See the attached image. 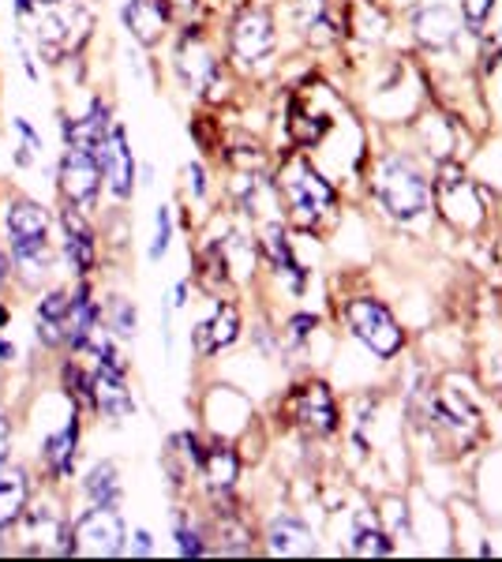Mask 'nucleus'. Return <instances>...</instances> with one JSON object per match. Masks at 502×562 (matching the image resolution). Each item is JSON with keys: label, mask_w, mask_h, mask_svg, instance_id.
Listing matches in <instances>:
<instances>
[{"label": "nucleus", "mask_w": 502, "mask_h": 562, "mask_svg": "<svg viewBox=\"0 0 502 562\" xmlns=\"http://www.w3.org/2000/svg\"><path fill=\"white\" fill-rule=\"evenodd\" d=\"M376 199L382 211L398 222H416V217L435 211V188L424 169L409 154H387L376 173Z\"/></svg>", "instance_id": "1"}, {"label": "nucleus", "mask_w": 502, "mask_h": 562, "mask_svg": "<svg viewBox=\"0 0 502 562\" xmlns=\"http://www.w3.org/2000/svg\"><path fill=\"white\" fill-rule=\"evenodd\" d=\"M435 211H439L454 229L461 233H477L488 222V206H483V192L469 180V173L461 169V161L446 158L435 161Z\"/></svg>", "instance_id": "2"}, {"label": "nucleus", "mask_w": 502, "mask_h": 562, "mask_svg": "<svg viewBox=\"0 0 502 562\" xmlns=\"http://www.w3.org/2000/svg\"><path fill=\"white\" fill-rule=\"evenodd\" d=\"M278 188H281V199L289 203V211L297 214V222H304V225H315L319 217L331 214L337 203L334 188L326 184L323 173L308 161L304 150L286 158V166H281V173H278Z\"/></svg>", "instance_id": "3"}, {"label": "nucleus", "mask_w": 502, "mask_h": 562, "mask_svg": "<svg viewBox=\"0 0 502 562\" xmlns=\"http://www.w3.org/2000/svg\"><path fill=\"white\" fill-rule=\"evenodd\" d=\"M342 315H345L349 334L371 352V357L394 360L398 352L405 349V330H401V323L394 319V312L382 301H376V296H353Z\"/></svg>", "instance_id": "4"}, {"label": "nucleus", "mask_w": 502, "mask_h": 562, "mask_svg": "<svg viewBox=\"0 0 502 562\" xmlns=\"http://www.w3.org/2000/svg\"><path fill=\"white\" fill-rule=\"evenodd\" d=\"M427 420H432V428L446 435V439L454 442V447L469 450L472 442L483 435V413L480 405L472 402L469 390H458L450 383H439L432 386V402H427Z\"/></svg>", "instance_id": "5"}, {"label": "nucleus", "mask_w": 502, "mask_h": 562, "mask_svg": "<svg viewBox=\"0 0 502 562\" xmlns=\"http://www.w3.org/2000/svg\"><path fill=\"white\" fill-rule=\"evenodd\" d=\"M281 416H286L293 428L312 435V439H323V435L337 431V402H334L331 386L319 383V379L289 390V397L281 402Z\"/></svg>", "instance_id": "6"}, {"label": "nucleus", "mask_w": 502, "mask_h": 562, "mask_svg": "<svg viewBox=\"0 0 502 562\" xmlns=\"http://www.w3.org/2000/svg\"><path fill=\"white\" fill-rule=\"evenodd\" d=\"M124 521L113 506H94L87 510L83 518L68 529V551L71 555H90V559H109V555H121L124 551Z\"/></svg>", "instance_id": "7"}, {"label": "nucleus", "mask_w": 502, "mask_h": 562, "mask_svg": "<svg viewBox=\"0 0 502 562\" xmlns=\"http://www.w3.org/2000/svg\"><path fill=\"white\" fill-rule=\"evenodd\" d=\"M465 31L461 12L450 0H424L413 15V38L424 45L427 53H446L454 49Z\"/></svg>", "instance_id": "8"}, {"label": "nucleus", "mask_w": 502, "mask_h": 562, "mask_svg": "<svg viewBox=\"0 0 502 562\" xmlns=\"http://www.w3.org/2000/svg\"><path fill=\"white\" fill-rule=\"evenodd\" d=\"M278 45V34H274V20L263 8H244L241 15L230 26V53L241 65H259L267 60Z\"/></svg>", "instance_id": "9"}, {"label": "nucleus", "mask_w": 502, "mask_h": 562, "mask_svg": "<svg viewBox=\"0 0 502 562\" xmlns=\"http://www.w3.org/2000/svg\"><path fill=\"white\" fill-rule=\"evenodd\" d=\"M60 188L71 206H90L102 188V158L87 147H68L60 161Z\"/></svg>", "instance_id": "10"}, {"label": "nucleus", "mask_w": 502, "mask_h": 562, "mask_svg": "<svg viewBox=\"0 0 502 562\" xmlns=\"http://www.w3.org/2000/svg\"><path fill=\"white\" fill-rule=\"evenodd\" d=\"M4 233H8V244H12V256L49 248V244H45V233H49V214H45L38 203H31V199H20V203L8 206Z\"/></svg>", "instance_id": "11"}, {"label": "nucleus", "mask_w": 502, "mask_h": 562, "mask_svg": "<svg viewBox=\"0 0 502 562\" xmlns=\"http://www.w3.org/2000/svg\"><path fill=\"white\" fill-rule=\"evenodd\" d=\"M241 338V307L217 301L214 315L196 326V352L199 357H214V352L230 349Z\"/></svg>", "instance_id": "12"}, {"label": "nucleus", "mask_w": 502, "mask_h": 562, "mask_svg": "<svg viewBox=\"0 0 502 562\" xmlns=\"http://www.w3.org/2000/svg\"><path fill=\"white\" fill-rule=\"evenodd\" d=\"M90 379H94V405L105 416L124 420V416L135 409L132 390H127V379H124V364H105V360H98V371Z\"/></svg>", "instance_id": "13"}, {"label": "nucleus", "mask_w": 502, "mask_h": 562, "mask_svg": "<svg viewBox=\"0 0 502 562\" xmlns=\"http://www.w3.org/2000/svg\"><path fill=\"white\" fill-rule=\"evenodd\" d=\"M98 158H102V173L109 180V188H113L116 199H127L135 188V158L132 150H127V135L124 128H113L105 139V147L98 150Z\"/></svg>", "instance_id": "14"}, {"label": "nucleus", "mask_w": 502, "mask_h": 562, "mask_svg": "<svg viewBox=\"0 0 502 562\" xmlns=\"http://www.w3.org/2000/svg\"><path fill=\"white\" fill-rule=\"evenodd\" d=\"M196 473L203 476L210 495H230L236 476H241V458H236L230 442H210V447H203V454H199Z\"/></svg>", "instance_id": "15"}, {"label": "nucleus", "mask_w": 502, "mask_h": 562, "mask_svg": "<svg viewBox=\"0 0 502 562\" xmlns=\"http://www.w3.org/2000/svg\"><path fill=\"white\" fill-rule=\"evenodd\" d=\"M267 551L270 555H315V537L297 514H278L267 525Z\"/></svg>", "instance_id": "16"}, {"label": "nucleus", "mask_w": 502, "mask_h": 562, "mask_svg": "<svg viewBox=\"0 0 502 562\" xmlns=\"http://www.w3.org/2000/svg\"><path fill=\"white\" fill-rule=\"evenodd\" d=\"M169 0H132V4L124 8V26L132 31L135 42L143 45H154L161 38V31L169 26Z\"/></svg>", "instance_id": "17"}, {"label": "nucleus", "mask_w": 502, "mask_h": 562, "mask_svg": "<svg viewBox=\"0 0 502 562\" xmlns=\"http://www.w3.org/2000/svg\"><path fill=\"white\" fill-rule=\"evenodd\" d=\"M398 543L390 540V532L382 529L379 510H356L353 514V537H349V551L353 555H394Z\"/></svg>", "instance_id": "18"}, {"label": "nucleus", "mask_w": 502, "mask_h": 562, "mask_svg": "<svg viewBox=\"0 0 502 562\" xmlns=\"http://www.w3.org/2000/svg\"><path fill=\"white\" fill-rule=\"evenodd\" d=\"M177 68H180V76H185L191 87H203V83L214 87V79H217V60H214V53L203 45L199 34H188L185 45H180Z\"/></svg>", "instance_id": "19"}, {"label": "nucleus", "mask_w": 502, "mask_h": 562, "mask_svg": "<svg viewBox=\"0 0 502 562\" xmlns=\"http://www.w3.org/2000/svg\"><path fill=\"white\" fill-rule=\"evenodd\" d=\"M64 233H68V259L71 267H76V274H87L90 267H94V229L83 222V214L76 211V206H68L64 211Z\"/></svg>", "instance_id": "20"}, {"label": "nucleus", "mask_w": 502, "mask_h": 562, "mask_svg": "<svg viewBox=\"0 0 502 562\" xmlns=\"http://www.w3.org/2000/svg\"><path fill=\"white\" fill-rule=\"evenodd\" d=\"M109 109L102 102L90 105V113L83 116V121L76 124H64V139H68V147H87V150H102L105 139H109Z\"/></svg>", "instance_id": "21"}, {"label": "nucleus", "mask_w": 502, "mask_h": 562, "mask_svg": "<svg viewBox=\"0 0 502 562\" xmlns=\"http://www.w3.org/2000/svg\"><path fill=\"white\" fill-rule=\"evenodd\" d=\"M345 26L364 42H379L390 26V15L387 8H379V0H349L345 8Z\"/></svg>", "instance_id": "22"}, {"label": "nucleus", "mask_w": 502, "mask_h": 562, "mask_svg": "<svg viewBox=\"0 0 502 562\" xmlns=\"http://www.w3.org/2000/svg\"><path fill=\"white\" fill-rule=\"evenodd\" d=\"M98 326V304L90 301L87 289H79L76 296H71V307H68V319H64V341H71V346L83 349L90 330Z\"/></svg>", "instance_id": "23"}, {"label": "nucleus", "mask_w": 502, "mask_h": 562, "mask_svg": "<svg viewBox=\"0 0 502 562\" xmlns=\"http://www.w3.org/2000/svg\"><path fill=\"white\" fill-rule=\"evenodd\" d=\"M68 307H71L68 293L42 296V304H38V338L45 341V346H57V341H64V319H68Z\"/></svg>", "instance_id": "24"}, {"label": "nucleus", "mask_w": 502, "mask_h": 562, "mask_svg": "<svg viewBox=\"0 0 502 562\" xmlns=\"http://www.w3.org/2000/svg\"><path fill=\"white\" fill-rule=\"evenodd\" d=\"M26 510V473L23 469H4L0 473V525L20 521Z\"/></svg>", "instance_id": "25"}, {"label": "nucleus", "mask_w": 502, "mask_h": 562, "mask_svg": "<svg viewBox=\"0 0 502 562\" xmlns=\"http://www.w3.org/2000/svg\"><path fill=\"white\" fill-rule=\"evenodd\" d=\"M289 12H293V23L300 34L312 38L315 31H331L334 34V20H331V0H289ZM337 38V34H334Z\"/></svg>", "instance_id": "26"}, {"label": "nucleus", "mask_w": 502, "mask_h": 562, "mask_svg": "<svg viewBox=\"0 0 502 562\" xmlns=\"http://www.w3.org/2000/svg\"><path fill=\"white\" fill-rule=\"evenodd\" d=\"M76 439H79V424L71 420L60 435H49V442H45V465L57 476H68L71 465H76Z\"/></svg>", "instance_id": "27"}, {"label": "nucleus", "mask_w": 502, "mask_h": 562, "mask_svg": "<svg viewBox=\"0 0 502 562\" xmlns=\"http://www.w3.org/2000/svg\"><path fill=\"white\" fill-rule=\"evenodd\" d=\"M87 495H90V503H94V506H116V503H121V473H116L113 461H102V465L90 469Z\"/></svg>", "instance_id": "28"}, {"label": "nucleus", "mask_w": 502, "mask_h": 562, "mask_svg": "<svg viewBox=\"0 0 502 562\" xmlns=\"http://www.w3.org/2000/svg\"><path fill=\"white\" fill-rule=\"evenodd\" d=\"M379 521H382V529L390 532V540H413V518H409V506H405V498H387L382 503V510H379Z\"/></svg>", "instance_id": "29"}, {"label": "nucleus", "mask_w": 502, "mask_h": 562, "mask_svg": "<svg viewBox=\"0 0 502 562\" xmlns=\"http://www.w3.org/2000/svg\"><path fill=\"white\" fill-rule=\"evenodd\" d=\"M491 8H495V0H461L458 12H461V20H465V31L480 34L483 23H488V15H491Z\"/></svg>", "instance_id": "30"}, {"label": "nucleus", "mask_w": 502, "mask_h": 562, "mask_svg": "<svg viewBox=\"0 0 502 562\" xmlns=\"http://www.w3.org/2000/svg\"><path fill=\"white\" fill-rule=\"evenodd\" d=\"M177 548L180 555L191 559V555H207V543H203V532L191 529L185 518H177Z\"/></svg>", "instance_id": "31"}, {"label": "nucleus", "mask_w": 502, "mask_h": 562, "mask_svg": "<svg viewBox=\"0 0 502 562\" xmlns=\"http://www.w3.org/2000/svg\"><path fill=\"white\" fill-rule=\"evenodd\" d=\"M169 237H172V214H169V206H158V233H154V244H150V259L166 256Z\"/></svg>", "instance_id": "32"}, {"label": "nucleus", "mask_w": 502, "mask_h": 562, "mask_svg": "<svg viewBox=\"0 0 502 562\" xmlns=\"http://www.w3.org/2000/svg\"><path fill=\"white\" fill-rule=\"evenodd\" d=\"M135 326H140V319H135V307L127 301H116L113 304V330L121 334V338H135Z\"/></svg>", "instance_id": "33"}, {"label": "nucleus", "mask_w": 502, "mask_h": 562, "mask_svg": "<svg viewBox=\"0 0 502 562\" xmlns=\"http://www.w3.org/2000/svg\"><path fill=\"white\" fill-rule=\"evenodd\" d=\"M315 315H293V319H289V338H293L297 341V346H300V341H308V334H312L315 330Z\"/></svg>", "instance_id": "34"}, {"label": "nucleus", "mask_w": 502, "mask_h": 562, "mask_svg": "<svg viewBox=\"0 0 502 562\" xmlns=\"http://www.w3.org/2000/svg\"><path fill=\"white\" fill-rule=\"evenodd\" d=\"M132 540H135V555H154V537L147 529H135Z\"/></svg>", "instance_id": "35"}, {"label": "nucleus", "mask_w": 502, "mask_h": 562, "mask_svg": "<svg viewBox=\"0 0 502 562\" xmlns=\"http://www.w3.org/2000/svg\"><path fill=\"white\" fill-rule=\"evenodd\" d=\"M8 454H12V428H8V420L0 416V465L8 461Z\"/></svg>", "instance_id": "36"}, {"label": "nucleus", "mask_w": 502, "mask_h": 562, "mask_svg": "<svg viewBox=\"0 0 502 562\" xmlns=\"http://www.w3.org/2000/svg\"><path fill=\"white\" fill-rule=\"evenodd\" d=\"M188 177H191V188H196V195H203L207 192V177H203V166H199V161L188 169Z\"/></svg>", "instance_id": "37"}, {"label": "nucleus", "mask_w": 502, "mask_h": 562, "mask_svg": "<svg viewBox=\"0 0 502 562\" xmlns=\"http://www.w3.org/2000/svg\"><path fill=\"white\" fill-rule=\"evenodd\" d=\"M8 270H12V262H8V256H4V251H0V285H4V281H8Z\"/></svg>", "instance_id": "38"}, {"label": "nucleus", "mask_w": 502, "mask_h": 562, "mask_svg": "<svg viewBox=\"0 0 502 562\" xmlns=\"http://www.w3.org/2000/svg\"><path fill=\"white\" fill-rule=\"evenodd\" d=\"M20 12H31V0H20Z\"/></svg>", "instance_id": "39"}, {"label": "nucleus", "mask_w": 502, "mask_h": 562, "mask_svg": "<svg viewBox=\"0 0 502 562\" xmlns=\"http://www.w3.org/2000/svg\"><path fill=\"white\" fill-rule=\"evenodd\" d=\"M42 4H64V0H42Z\"/></svg>", "instance_id": "40"}, {"label": "nucleus", "mask_w": 502, "mask_h": 562, "mask_svg": "<svg viewBox=\"0 0 502 562\" xmlns=\"http://www.w3.org/2000/svg\"><path fill=\"white\" fill-rule=\"evenodd\" d=\"M0 326H4V307H0Z\"/></svg>", "instance_id": "41"}, {"label": "nucleus", "mask_w": 502, "mask_h": 562, "mask_svg": "<svg viewBox=\"0 0 502 562\" xmlns=\"http://www.w3.org/2000/svg\"><path fill=\"white\" fill-rule=\"evenodd\" d=\"M0 529H4V525H0Z\"/></svg>", "instance_id": "42"}]
</instances>
